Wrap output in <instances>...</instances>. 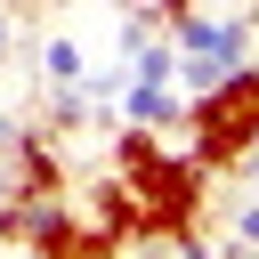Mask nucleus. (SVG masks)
<instances>
[{"label": "nucleus", "instance_id": "obj_14", "mask_svg": "<svg viewBox=\"0 0 259 259\" xmlns=\"http://www.w3.org/2000/svg\"><path fill=\"white\" fill-rule=\"evenodd\" d=\"M0 202H8V178H0Z\"/></svg>", "mask_w": 259, "mask_h": 259}, {"label": "nucleus", "instance_id": "obj_4", "mask_svg": "<svg viewBox=\"0 0 259 259\" xmlns=\"http://www.w3.org/2000/svg\"><path fill=\"white\" fill-rule=\"evenodd\" d=\"M0 178L16 202H40V194H65V146L49 130H16V146L0 154Z\"/></svg>", "mask_w": 259, "mask_h": 259}, {"label": "nucleus", "instance_id": "obj_2", "mask_svg": "<svg viewBox=\"0 0 259 259\" xmlns=\"http://www.w3.org/2000/svg\"><path fill=\"white\" fill-rule=\"evenodd\" d=\"M178 130H186V154H194L210 178L235 170V162L251 154V138H259V65L243 57V65H227L210 89H194L186 113H178Z\"/></svg>", "mask_w": 259, "mask_h": 259}, {"label": "nucleus", "instance_id": "obj_1", "mask_svg": "<svg viewBox=\"0 0 259 259\" xmlns=\"http://www.w3.org/2000/svg\"><path fill=\"white\" fill-rule=\"evenodd\" d=\"M113 170L130 178V194H138V210H146V243L194 251V259L210 251V235H202L210 170H202L194 154L162 146V130H146V121H121V130H113Z\"/></svg>", "mask_w": 259, "mask_h": 259}, {"label": "nucleus", "instance_id": "obj_5", "mask_svg": "<svg viewBox=\"0 0 259 259\" xmlns=\"http://www.w3.org/2000/svg\"><path fill=\"white\" fill-rule=\"evenodd\" d=\"M81 202H89V227H105V243H113V251L146 243V210H138V194H130V178H121V170H113V178H97Z\"/></svg>", "mask_w": 259, "mask_h": 259}, {"label": "nucleus", "instance_id": "obj_10", "mask_svg": "<svg viewBox=\"0 0 259 259\" xmlns=\"http://www.w3.org/2000/svg\"><path fill=\"white\" fill-rule=\"evenodd\" d=\"M121 65H130L138 81H178V49H170V32H154V40H146V49H130Z\"/></svg>", "mask_w": 259, "mask_h": 259}, {"label": "nucleus", "instance_id": "obj_7", "mask_svg": "<svg viewBox=\"0 0 259 259\" xmlns=\"http://www.w3.org/2000/svg\"><path fill=\"white\" fill-rule=\"evenodd\" d=\"M40 130H49L57 146H73L81 130H97V97H89V81H49V113H40Z\"/></svg>", "mask_w": 259, "mask_h": 259}, {"label": "nucleus", "instance_id": "obj_13", "mask_svg": "<svg viewBox=\"0 0 259 259\" xmlns=\"http://www.w3.org/2000/svg\"><path fill=\"white\" fill-rule=\"evenodd\" d=\"M8 49H16V32H8V16H0V57H8Z\"/></svg>", "mask_w": 259, "mask_h": 259}, {"label": "nucleus", "instance_id": "obj_3", "mask_svg": "<svg viewBox=\"0 0 259 259\" xmlns=\"http://www.w3.org/2000/svg\"><path fill=\"white\" fill-rule=\"evenodd\" d=\"M170 49H178V89L194 97V89H210L227 65H243L251 57V16H227V8H186V16H170Z\"/></svg>", "mask_w": 259, "mask_h": 259}, {"label": "nucleus", "instance_id": "obj_9", "mask_svg": "<svg viewBox=\"0 0 259 259\" xmlns=\"http://www.w3.org/2000/svg\"><path fill=\"white\" fill-rule=\"evenodd\" d=\"M81 73H89V49L73 32H49L40 40V81H81Z\"/></svg>", "mask_w": 259, "mask_h": 259}, {"label": "nucleus", "instance_id": "obj_11", "mask_svg": "<svg viewBox=\"0 0 259 259\" xmlns=\"http://www.w3.org/2000/svg\"><path fill=\"white\" fill-rule=\"evenodd\" d=\"M235 251H251L259 243V194H235V235H227Z\"/></svg>", "mask_w": 259, "mask_h": 259}, {"label": "nucleus", "instance_id": "obj_12", "mask_svg": "<svg viewBox=\"0 0 259 259\" xmlns=\"http://www.w3.org/2000/svg\"><path fill=\"white\" fill-rule=\"evenodd\" d=\"M154 8H162V24H170V16H186V8H194V0H154Z\"/></svg>", "mask_w": 259, "mask_h": 259}, {"label": "nucleus", "instance_id": "obj_8", "mask_svg": "<svg viewBox=\"0 0 259 259\" xmlns=\"http://www.w3.org/2000/svg\"><path fill=\"white\" fill-rule=\"evenodd\" d=\"M154 32H170V24H162V8H154V0H121V24H113V49L130 57V49H146Z\"/></svg>", "mask_w": 259, "mask_h": 259}, {"label": "nucleus", "instance_id": "obj_6", "mask_svg": "<svg viewBox=\"0 0 259 259\" xmlns=\"http://www.w3.org/2000/svg\"><path fill=\"white\" fill-rule=\"evenodd\" d=\"M113 113H121V121H146V130H178V113H186V89H178V81H138V73L121 65Z\"/></svg>", "mask_w": 259, "mask_h": 259}]
</instances>
